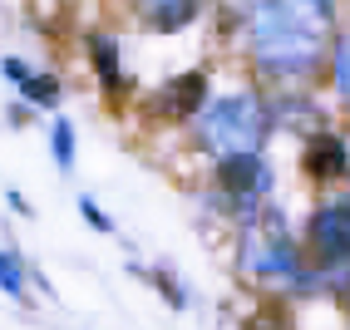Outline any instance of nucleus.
<instances>
[{"label": "nucleus", "mask_w": 350, "mask_h": 330, "mask_svg": "<svg viewBox=\"0 0 350 330\" xmlns=\"http://www.w3.org/2000/svg\"><path fill=\"white\" fill-rule=\"evenodd\" d=\"M345 163H350V153H345L340 138H331V133H321L316 143L306 148V168H311L316 178H340Z\"/></svg>", "instance_id": "obj_7"}, {"label": "nucleus", "mask_w": 350, "mask_h": 330, "mask_svg": "<svg viewBox=\"0 0 350 330\" xmlns=\"http://www.w3.org/2000/svg\"><path fill=\"white\" fill-rule=\"evenodd\" d=\"M89 59H94L99 84H104V89H119V84H124V69H119V44H113L109 35H89Z\"/></svg>", "instance_id": "obj_8"}, {"label": "nucleus", "mask_w": 350, "mask_h": 330, "mask_svg": "<svg viewBox=\"0 0 350 330\" xmlns=\"http://www.w3.org/2000/svg\"><path fill=\"white\" fill-rule=\"evenodd\" d=\"M222 182L247 202L252 193H262V187H267V168H262V158H256V153L252 158H227L222 163Z\"/></svg>", "instance_id": "obj_6"}, {"label": "nucleus", "mask_w": 350, "mask_h": 330, "mask_svg": "<svg viewBox=\"0 0 350 330\" xmlns=\"http://www.w3.org/2000/svg\"><path fill=\"white\" fill-rule=\"evenodd\" d=\"M202 94H207V74H202V69H188V74H178L173 84L158 89L153 109L163 113V119H193L198 104H202Z\"/></svg>", "instance_id": "obj_3"}, {"label": "nucleus", "mask_w": 350, "mask_h": 330, "mask_svg": "<svg viewBox=\"0 0 350 330\" xmlns=\"http://www.w3.org/2000/svg\"><path fill=\"white\" fill-rule=\"evenodd\" d=\"M50 148H55V163L69 173L75 168V124L69 119H55V128H50Z\"/></svg>", "instance_id": "obj_10"}, {"label": "nucleus", "mask_w": 350, "mask_h": 330, "mask_svg": "<svg viewBox=\"0 0 350 330\" xmlns=\"http://www.w3.org/2000/svg\"><path fill=\"white\" fill-rule=\"evenodd\" d=\"M153 281H158V291H168V301H173V305H183V301H188V296H183V291L173 286V276H168V271H158Z\"/></svg>", "instance_id": "obj_14"}, {"label": "nucleus", "mask_w": 350, "mask_h": 330, "mask_svg": "<svg viewBox=\"0 0 350 330\" xmlns=\"http://www.w3.org/2000/svg\"><path fill=\"white\" fill-rule=\"evenodd\" d=\"M336 84H340L345 99H350V40L336 44Z\"/></svg>", "instance_id": "obj_13"}, {"label": "nucleus", "mask_w": 350, "mask_h": 330, "mask_svg": "<svg viewBox=\"0 0 350 330\" xmlns=\"http://www.w3.org/2000/svg\"><path fill=\"white\" fill-rule=\"evenodd\" d=\"M311 242L321 256H350V202H331L311 217Z\"/></svg>", "instance_id": "obj_4"}, {"label": "nucleus", "mask_w": 350, "mask_h": 330, "mask_svg": "<svg viewBox=\"0 0 350 330\" xmlns=\"http://www.w3.org/2000/svg\"><path fill=\"white\" fill-rule=\"evenodd\" d=\"M0 291L5 296H25V266H20V256L15 251H0Z\"/></svg>", "instance_id": "obj_11"}, {"label": "nucleus", "mask_w": 350, "mask_h": 330, "mask_svg": "<svg viewBox=\"0 0 350 330\" xmlns=\"http://www.w3.org/2000/svg\"><path fill=\"white\" fill-rule=\"evenodd\" d=\"M325 20V10H306V5H262L252 15V40H256V59L267 69H306L316 59V25Z\"/></svg>", "instance_id": "obj_1"}, {"label": "nucleus", "mask_w": 350, "mask_h": 330, "mask_svg": "<svg viewBox=\"0 0 350 330\" xmlns=\"http://www.w3.org/2000/svg\"><path fill=\"white\" fill-rule=\"evenodd\" d=\"M0 74H5V79H15L20 84V94H25V99L30 104H44V109H55L59 104V79L55 74H40V69H30L25 59H0Z\"/></svg>", "instance_id": "obj_5"}, {"label": "nucleus", "mask_w": 350, "mask_h": 330, "mask_svg": "<svg viewBox=\"0 0 350 330\" xmlns=\"http://www.w3.org/2000/svg\"><path fill=\"white\" fill-rule=\"evenodd\" d=\"M252 330H291V325H286V316H282V320H276V316H262V320H252Z\"/></svg>", "instance_id": "obj_15"}, {"label": "nucleus", "mask_w": 350, "mask_h": 330, "mask_svg": "<svg viewBox=\"0 0 350 330\" xmlns=\"http://www.w3.org/2000/svg\"><path fill=\"white\" fill-rule=\"evenodd\" d=\"M198 15V5H188V0H168V5H148L144 20L153 30H178V25H188V20Z\"/></svg>", "instance_id": "obj_9"}, {"label": "nucleus", "mask_w": 350, "mask_h": 330, "mask_svg": "<svg viewBox=\"0 0 350 330\" xmlns=\"http://www.w3.org/2000/svg\"><path fill=\"white\" fill-rule=\"evenodd\" d=\"M79 217L94 227V232H113V222H109V212L94 202V197H79Z\"/></svg>", "instance_id": "obj_12"}, {"label": "nucleus", "mask_w": 350, "mask_h": 330, "mask_svg": "<svg viewBox=\"0 0 350 330\" xmlns=\"http://www.w3.org/2000/svg\"><path fill=\"white\" fill-rule=\"evenodd\" d=\"M262 133H267V113L252 94L217 99L213 109H202V119H198V138L213 153H222V163L227 158H252L256 143H262Z\"/></svg>", "instance_id": "obj_2"}]
</instances>
